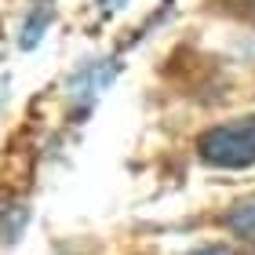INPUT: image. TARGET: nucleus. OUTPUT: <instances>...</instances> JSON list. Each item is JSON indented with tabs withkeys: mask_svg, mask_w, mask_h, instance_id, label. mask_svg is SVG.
Masks as SVG:
<instances>
[{
	"mask_svg": "<svg viewBox=\"0 0 255 255\" xmlns=\"http://www.w3.org/2000/svg\"><path fill=\"white\" fill-rule=\"evenodd\" d=\"M201 157L215 168H248L255 164V117H241L230 124H219L201 135Z\"/></svg>",
	"mask_w": 255,
	"mask_h": 255,
	"instance_id": "nucleus-1",
	"label": "nucleus"
},
{
	"mask_svg": "<svg viewBox=\"0 0 255 255\" xmlns=\"http://www.w3.org/2000/svg\"><path fill=\"white\" fill-rule=\"evenodd\" d=\"M226 226L234 230L237 237H245V241H255V197L252 201H241L234 212L226 215Z\"/></svg>",
	"mask_w": 255,
	"mask_h": 255,
	"instance_id": "nucleus-2",
	"label": "nucleus"
}]
</instances>
